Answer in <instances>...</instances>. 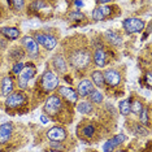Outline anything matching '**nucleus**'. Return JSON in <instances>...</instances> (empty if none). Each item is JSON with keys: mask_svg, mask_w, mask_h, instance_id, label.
Masks as SVG:
<instances>
[{"mask_svg": "<svg viewBox=\"0 0 152 152\" xmlns=\"http://www.w3.org/2000/svg\"><path fill=\"white\" fill-rule=\"evenodd\" d=\"M146 79H147V86H148V87H151V72H147Z\"/></svg>", "mask_w": 152, "mask_h": 152, "instance_id": "obj_34", "label": "nucleus"}, {"mask_svg": "<svg viewBox=\"0 0 152 152\" xmlns=\"http://www.w3.org/2000/svg\"><path fill=\"white\" fill-rule=\"evenodd\" d=\"M39 118H40V122H42V124H48V122H50V118H48L46 115H40Z\"/></svg>", "mask_w": 152, "mask_h": 152, "instance_id": "obj_33", "label": "nucleus"}, {"mask_svg": "<svg viewBox=\"0 0 152 152\" xmlns=\"http://www.w3.org/2000/svg\"><path fill=\"white\" fill-rule=\"evenodd\" d=\"M52 65H53V69L60 74H65L68 70V66H66V60H65L64 55L61 53H57L56 56L52 58Z\"/></svg>", "mask_w": 152, "mask_h": 152, "instance_id": "obj_17", "label": "nucleus"}, {"mask_svg": "<svg viewBox=\"0 0 152 152\" xmlns=\"http://www.w3.org/2000/svg\"><path fill=\"white\" fill-rule=\"evenodd\" d=\"M126 140V135L125 134H117L113 138H110L103 144V152H113L120 144H122Z\"/></svg>", "mask_w": 152, "mask_h": 152, "instance_id": "obj_14", "label": "nucleus"}, {"mask_svg": "<svg viewBox=\"0 0 152 152\" xmlns=\"http://www.w3.org/2000/svg\"><path fill=\"white\" fill-rule=\"evenodd\" d=\"M134 133L137 134V135H142V137H146L150 134V131H148V129H146L144 126H142L140 124H138V125L134 127Z\"/></svg>", "mask_w": 152, "mask_h": 152, "instance_id": "obj_29", "label": "nucleus"}, {"mask_svg": "<svg viewBox=\"0 0 152 152\" xmlns=\"http://www.w3.org/2000/svg\"><path fill=\"white\" fill-rule=\"evenodd\" d=\"M94 85H92V82L90 81V79H82V81H79V83L77 86V95L81 96V98H86V96H90L91 95V92L94 91Z\"/></svg>", "mask_w": 152, "mask_h": 152, "instance_id": "obj_15", "label": "nucleus"}, {"mask_svg": "<svg viewBox=\"0 0 152 152\" xmlns=\"http://www.w3.org/2000/svg\"><path fill=\"white\" fill-rule=\"evenodd\" d=\"M57 92H58V96L65 99L69 104H77L78 103V95L75 92V90H73L72 87L60 86V87H57Z\"/></svg>", "mask_w": 152, "mask_h": 152, "instance_id": "obj_12", "label": "nucleus"}, {"mask_svg": "<svg viewBox=\"0 0 152 152\" xmlns=\"http://www.w3.org/2000/svg\"><path fill=\"white\" fill-rule=\"evenodd\" d=\"M74 5L75 7H82V5H83V3H82V1H74Z\"/></svg>", "mask_w": 152, "mask_h": 152, "instance_id": "obj_35", "label": "nucleus"}, {"mask_svg": "<svg viewBox=\"0 0 152 152\" xmlns=\"http://www.w3.org/2000/svg\"><path fill=\"white\" fill-rule=\"evenodd\" d=\"M115 7L112 4H105V5H98L92 11V20L94 21H105L107 18L115 16Z\"/></svg>", "mask_w": 152, "mask_h": 152, "instance_id": "obj_6", "label": "nucleus"}, {"mask_svg": "<svg viewBox=\"0 0 152 152\" xmlns=\"http://www.w3.org/2000/svg\"><path fill=\"white\" fill-rule=\"evenodd\" d=\"M77 134L82 140H94L99 134L98 125L91 120H85L77 126Z\"/></svg>", "mask_w": 152, "mask_h": 152, "instance_id": "obj_3", "label": "nucleus"}, {"mask_svg": "<svg viewBox=\"0 0 152 152\" xmlns=\"http://www.w3.org/2000/svg\"><path fill=\"white\" fill-rule=\"evenodd\" d=\"M0 34L4 35L7 39L16 40L21 35V31H20L17 27H0Z\"/></svg>", "mask_w": 152, "mask_h": 152, "instance_id": "obj_20", "label": "nucleus"}, {"mask_svg": "<svg viewBox=\"0 0 152 152\" xmlns=\"http://www.w3.org/2000/svg\"><path fill=\"white\" fill-rule=\"evenodd\" d=\"M77 42H73V40L69 38V47L68 51H65V55H66V58L65 60L70 64L72 68L77 69V70H82V69H86L91 63V50L87 46V43L85 42L83 37H78Z\"/></svg>", "mask_w": 152, "mask_h": 152, "instance_id": "obj_1", "label": "nucleus"}, {"mask_svg": "<svg viewBox=\"0 0 152 152\" xmlns=\"http://www.w3.org/2000/svg\"><path fill=\"white\" fill-rule=\"evenodd\" d=\"M92 58H94V63L96 66L104 68L107 63H108V55H107V51L103 47H98L92 53Z\"/></svg>", "mask_w": 152, "mask_h": 152, "instance_id": "obj_16", "label": "nucleus"}, {"mask_svg": "<svg viewBox=\"0 0 152 152\" xmlns=\"http://www.w3.org/2000/svg\"><path fill=\"white\" fill-rule=\"evenodd\" d=\"M144 108V103L140 99H134L133 103H130V112H133L134 115H139L140 110Z\"/></svg>", "mask_w": 152, "mask_h": 152, "instance_id": "obj_25", "label": "nucleus"}, {"mask_svg": "<svg viewBox=\"0 0 152 152\" xmlns=\"http://www.w3.org/2000/svg\"><path fill=\"white\" fill-rule=\"evenodd\" d=\"M13 134V125L12 122H5L0 125V144H5L11 139Z\"/></svg>", "mask_w": 152, "mask_h": 152, "instance_id": "obj_18", "label": "nucleus"}, {"mask_svg": "<svg viewBox=\"0 0 152 152\" xmlns=\"http://www.w3.org/2000/svg\"><path fill=\"white\" fill-rule=\"evenodd\" d=\"M118 109H120V113L122 116H127V115H129V113H130V98L121 100L120 104H118Z\"/></svg>", "mask_w": 152, "mask_h": 152, "instance_id": "obj_26", "label": "nucleus"}, {"mask_svg": "<svg viewBox=\"0 0 152 152\" xmlns=\"http://www.w3.org/2000/svg\"><path fill=\"white\" fill-rule=\"evenodd\" d=\"M35 42L42 44L47 51L53 50L57 46L56 37H53L52 34H48V33H35Z\"/></svg>", "mask_w": 152, "mask_h": 152, "instance_id": "obj_8", "label": "nucleus"}, {"mask_svg": "<svg viewBox=\"0 0 152 152\" xmlns=\"http://www.w3.org/2000/svg\"><path fill=\"white\" fill-rule=\"evenodd\" d=\"M116 152H125V151H122V150H120V151H116Z\"/></svg>", "mask_w": 152, "mask_h": 152, "instance_id": "obj_37", "label": "nucleus"}, {"mask_svg": "<svg viewBox=\"0 0 152 152\" xmlns=\"http://www.w3.org/2000/svg\"><path fill=\"white\" fill-rule=\"evenodd\" d=\"M91 81L94 82L92 85H95L96 87H104V77H103V72L100 70H94L91 73Z\"/></svg>", "mask_w": 152, "mask_h": 152, "instance_id": "obj_23", "label": "nucleus"}, {"mask_svg": "<svg viewBox=\"0 0 152 152\" xmlns=\"http://www.w3.org/2000/svg\"><path fill=\"white\" fill-rule=\"evenodd\" d=\"M51 148L53 151H58V150H63V146L60 143H57V142H51Z\"/></svg>", "mask_w": 152, "mask_h": 152, "instance_id": "obj_32", "label": "nucleus"}, {"mask_svg": "<svg viewBox=\"0 0 152 152\" xmlns=\"http://www.w3.org/2000/svg\"><path fill=\"white\" fill-rule=\"evenodd\" d=\"M122 27L126 33L133 34V33H140L146 27V22L144 20L139 18V17H129V18L122 21Z\"/></svg>", "mask_w": 152, "mask_h": 152, "instance_id": "obj_5", "label": "nucleus"}, {"mask_svg": "<svg viewBox=\"0 0 152 152\" xmlns=\"http://www.w3.org/2000/svg\"><path fill=\"white\" fill-rule=\"evenodd\" d=\"M0 90H1V95L8 96L13 92V81L11 77H4L0 82Z\"/></svg>", "mask_w": 152, "mask_h": 152, "instance_id": "obj_21", "label": "nucleus"}, {"mask_svg": "<svg viewBox=\"0 0 152 152\" xmlns=\"http://www.w3.org/2000/svg\"><path fill=\"white\" fill-rule=\"evenodd\" d=\"M23 66H25V64H23V63H21V61H18V63H16L15 65H13V68H12V72H13V74H16V75L21 74V72H22Z\"/></svg>", "mask_w": 152, "mask_h": 152, "instance_id": "obj_30", "label": "nucleus"}, {"mask_svg": "<svg viewBox=\"0 0 152 152\" xmlns=\"http://www.w3.org/2000/svg\"><path fill=\"white\" fill-rule=\"evenodd\" d=\"M139 121L142 126H148L150 125V107H146L140 110L139 113Z\"/></svg>", "mask_w": 152, "mask_h": 152, "instance_id": "obj_24", "label": "nucleus"}, {"mask_svg": "<svg viewBox=\"0 0 152 152\" xmlns=\"http://www.w3.org/2000/svg\"><path fill=\"white\" fill-rule=\"evenodd\" d=\"M46 135L51 142H57V143H60V142H63L64 139H66L68 133L63 126H53V127H51L50 130H47Z\"/></svg>", "mask_w": 152, "mask_h": 152, "instance_id": "obj_11", "label": "nucleus"}, {"mask_svg": "<svg viewBox=\"0 0 152 152\" xmlns=\"http://www.w3.org/2000/svg\"><path fill=\"white\" fill-rule=\"evenodd\" d=\"M104 38L107 42L109 44H112V46H121L122 44V38L115 30H107L104 33Z\"/></svg>", "mask_w": 152, "mask_h": 152, "instance_id": "obj_19", "label": "nucleus"}, {"mask_svg": "<svg viewBox=\"0 0 152 152\" xmlns=\"http://www.w3.org/2000/svg\"><path fill=\"white\" fill-rule=\"evenodd\" d=\"M69 20L70 21H83V20H86V16L79 11H74V12L69 13Z\"/></svg>", "mask_w": 152, "mask_h": 152, "instance_id": "obj_28", "label": "nucleus"}, {"mask_svg": "<svg viewBox=\"0 0 152 152\" xmlns=\"http://www.w3.org/2000/svg\"><path fill=\"white\" fill-rule=\"evenodd\" d=\"M40 87L44 92H52L58 87V78L53 72H44L40 78Z\"/></svg>", "mask_w": 152, "mask_h": 152, "instance_id": "obj_4", "label": "nucleus"}, {"mask_svg": "<svg viewBox=\"0 0 152 152\" xmlns=\"http://www.w3.org/2000/svg\"><path fill=\"white\" fill-rule=\"evenodd\" d=\"M90 100H91L90 103H92V104H100L103 102V94L98 90H94L90 95Z\"/></svg>", "mask_w": 152, "mask_h": 152, "instance_id": "obj_27", "label": "nucleus"}, {"mask_svg": "<svg viewBox=\"0 0 152 152\" xmlns=\"http://www.w3.org/2000/svg\"><path fill=\"white\" fill-rule=\"evenodd\" d=\"M77 110L82 115H92L94 113V105L90 102H81L77 104Z\"/></svg>", "mask_w": 152, "mask_h": 152, "instance_id": "obj_22", "label": "nucleus"}, {"mask_svg": "<svg viewBox=\"0 0 152 152\" xmlns=\"http://www.w3.org/2000/svg\"><path fill=\"white\" fill-rule=\"evenodd\" d=\"M9 4L15 7V9H22L25 7V1H9Z\"/></svg>", "mask_w": 152, "mask_h": 152, "instance_id": "obj_31", "label": "nucleus"}, {"mask_svg": "<svg viewBox=\"0 0 152 152\" xmlns=\"http://www.w3.org/2000/svg\"><path fill=\"white\" fill-rule=\"evenodd\" d=\"M103 77H104V83L110 87H117L121 83V73L115 68L107 69L105 72H103Z\"/></svg>", "mask_w": 152, "mask_h": 152, "instance_id": "obj_10", "label": "nucleus"}, {"mask_svg": "<svg viewBox=\"0 0 152 152\" xmlns=\"http://www.w3.org/2000/svg\"><path fill=\"white\" fill-rule=\"evenodd\" d=\"M26 103V95L22 91H15L7 96L5 107L8 109H18Z\"/></svg>", "mask_w": 152, "mask_h": 152, "instance_id": "obj_7", "label": "nucleus"}, {"mask_svg": "<svg viewBox=\"0 0 152 152\" xmlns=\"http://www.w3.org/2000/svg\"><path fill=\"white\" fill-rule=\"evenodd\" d=\"M21 43H22V46L25 47V51L30 57L38 56V53H39V47H38V43L35 42V39H34L33 37H29V35L22 37Z\"/></svg>", "mask_w": 152, "mask_h": 152, "instance_id": "obj_13", "label": "nucleus"}, {"mask_svg": "<svg viewBox=\"0 0 152 152\" xmlns=\"http://www.w3.org/2000/svg\"><path fill=\"white\" fill-rule=\"evenodd\" d=\"M37 73V69L33 64H29V65H25L20 74V78H18V87L20 88H26L27 87V82L31 79L34 75Z\"/></svg>", "mask_w": 152, "mask_h": 152, "instance_id": "obj_9", "label": "nucleus"}, {"mask_svg": "<svg viewBox=\"0 0 152 152\" xmlns=\"http://www.w3.org/2000/svg\"><path fill=\"white\" fill-rule=\"evenodd\" d=\"M65 103L58 95H50L43 105V115L48 116V118L56 121H64Z\"/></svg>", "mask_w": 152, "mask_h": 152, "instance_id": "obj_2", "label": "nucleus"}, {"mask_svg": "<svg viewBox=\"0 0 152 152\" xmlns=\"http://www.w3.org/2000/svg\"><path fill=\"white\" fill-rule=\"evenodd\" d=\"M47 152H60V151H53V150H50V151H47Z\"/></svg>", "mask_w": 152, "mask_h": 152, "instance_id": "obj_36", "label": "nucleus"}]
</instances>
